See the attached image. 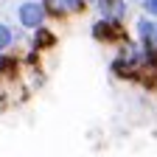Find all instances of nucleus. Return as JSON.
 <instances>
[{"instance_id":"nucleus-11","label":"nucleus","mask_w":157,"mask_h":157,"mask_svg":"<svg viewBox=\"0 0 157 157\" xmlns=\"http://www.w3.org/2000/svg\"><path fill=\"white\" fill-rule=\"evenodd\" d=\"M39 56H42V53H39L36 48H28V51L23 53V65H25V67H39Z\"/></svg>"},{"instance_id":"nucleus-4","label":"nucleus","mask_w":157,"mask_h":157,"mask_svg":"<svg viewBox=\"0 0 157 157\" xmlns=\"http://www.w3.org/2000/svg\"><path fill=\"white\" fill-rule=\"evenodd\" d=\"M135 39L143 48H157V20L143 14L135 20Z\"/></svg>"},{"instance_id":"nucleus-2","label":"nucleus","mask_w":157,"mask_h":157,"mask_svg":"<svg viewBox=\"0 0 157 157\" xmlns=\"http://www.w3.org/2000/svg\"><path fill=\"white\" fill-rule=\"evenodd\" d=\"M45 6H42V0H23V3L17 6V23L20 28H25V31H36V28H42L45 25Z\"/></svg>"},{"instance_id":"nucleus-7","label":"nucleus","mask_w":157,"mask_h":157,"mask_svg":"<svg viewBox=\"0 0 157 157\" xmlns=\"http://www.w3.org/2000/svg\"><path fill=\"white\" fill-rule=\"evenodd\" d=\"M20 65H23V56L3 53V76H0V78H9V82H14L17 73H20Z\"/></svg>"},{"instance_id":"nucleus-9","label":"nucleus","mask_w":157,"mask_h":157,"mask_svg":"<svg viewBox=\"0 0 157 157\" xmlns=\"http://www.w3.org/2000/svg\"><path fill=\"white\" fill-rule=\"evenodd\" d=\"M14 42H17L14 28H11V25H6V23H0V53H6Z\"/></svg>"},{"instance_id":"nucleus-6","label":"nucleus","mask_w":157,"mask_h":157,"mask_svg":"<svg viewBox=\"0 0 157 157\" xmlns=\"http://www.w3.org/2000/svg\"><path fill=\"white\" fill-rule=\"evenodd\" d=\"M56 42H59L56 31H53V28H48V25H42V28L31 31V42H28V48H36L39 53H45V51H53V48H56Z\"/></svg>"},{"instance_id":"nucleus-10","label":"nucleus","mask_w":157,"mask_h":157,"mask_svg":"<svg viewBox=\"0 0 157 157\" xmlns=\"http://www.w3.org/2000/svg\"><path fill=\"white\" fill-rule=\"evenodd\" d=\"M42 6H45L48 20H67V11L59 6V0H42Z\"/></svg>"},{"instance_id":"nucleus-5","label":"nucleus","mask_w":157,"mask_h":157,"mask_svg":"<svg viewBox=\"0 0 157 157\" xmlns=\"http://www.w3.org/2000/svg\"><path fill=\"white\" fill-rule=\"evenodd\" d=\"M98 17L104 20H112V23H126L129 17V0H101L95 6Z\"/></svg>"},{"instance_id":"nucleus-12","label":"nucleus","mask_w":157,"mask_h":157,"mask_svg":"<svg viewBox=\"0 0 157 157\" xmlns=\"http://www.w3.org/2000/svg\"><path fill=\"white\" fill-rule=\"evenodd\" d=\"M140 9H143V14H149V17H154V20H157V0H143Z\"/></svg>"},{"instance_id":"nucleus-13","label":"nucleus","mask_w":157,"mask_h":157,"mask_svg":"<svg viewBox=\"0 0 157 157\" xmlns=\"http://www.w3.org/2000/svg\"><path fill=\"white\" fill-rule=\"evenodd\" d=\"M135 3H143V0H135Z\"/></svg>"},{"instance_id":"nucleus-3","label":"nucleus","mask_w":157,"mask_h":157,"mask_svg":"<svg viewBox=\"0 0 157 157\" xmlns=\"http://www.w3.org/2000/svg\"><path fill=\"white\" fill-rule=\"evenodd\" d=\"M109 73L118 78V82L140 84L146 70H140V67H137V65L132 62V59H126V56H121V53H115V56H112V62H109Z\"/></svg>"},{"instance_id":"nucleus-8","label":"nucleus","mask_w":157,"mask_h":157,"mask_svg":"<svg viewBox=\"0 0 157 157\" xmlns=\"http://www.w3.org/2000/svg\"><path fill=\"white\" fill-rule=\"evenodd\" d=\"M59 6L67 11V17H78L90 9V0H59Z\"/></svg>"},{"instance_id":"nucleus-1","label":"nucleus","mask_w":157,"mask_h":157,"mask_svg":"<svg viewBox=\"0 0 157 157\" xmlns=\"http://www.w3.org/2000/svg\"><path fill=\"white\" fill-rule=\"evenodd\" d=\"M90 36L95 39V42H101V45H115V48L132 42V36L126 31V23H112V20H104V17L93 20Z\"/></svg>"}]
</instances>
